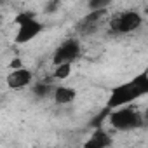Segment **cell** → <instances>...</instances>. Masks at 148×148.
Here are the masks:
<instances>
[{"mask_svg":"<svg viewBox=\"0 0 148 148\" xmlns=\"http://www.w3.org/2000/svg\"><path fill=\"white\" fill-rule=\"evenodd\" d=\"M77 98V91L70 86H56L52 91V99L56 105H70Z\"/></svg>","mask_w":148,"mask_h":148,"instance_id":"52a82bcc","label":"cell"},{"mask_svg":"<svg viewBox=\"0 0 148 148\" xmlns=\"http://www.w3.org/2000/svg\"><path fill=\"white\" fill-rule=\"evenodd\" d=\"M132 80H134V84L141 89L143 94L148 92V73H146V71H143V73H139V75H136Z\"/></svg>","mask_w":148,"mask_h":148,"instance_id":"7c38bea8","label":"cell"},{"mask_svg":"<svg viewBox=\"0 0 148 148\" xmlns=\"http://www.w3.org/2000/svg\"><path fill=\"white\" fill-rule=\"evenodd\" d=\"M42 32H44V25L37 18L28 19V21L18 25V32H16V37H14V42L19 44V45L21 44H28L33 38H37Z\"/></svg>","mask_w":148,"mask_h":148,"instance_id":"5b68a950","label":"cell"},{"mask_svg":"<svg viewBox=\"0 0 148 148\" xmlns=\"http://www.w3.org/2000/svg\"><path fill=\"white\" fill-rule=\"evenodd\" d=\"M113 4V0H87L89 11H99V9H108Z\"/></svg>","mask_w":148,"mask_h":148,"instance_id":"8fae6325","label":"cell"},{"mask_svg":"<svg viewBox=\"0 0 148 148\" xmlns=\"http://www.w3.org/2000/svg\"><path fill=\"white\" fill-rule=\"evenodd\" d=\"M52 75H54V79H58V80L68 79V77L71 75V63H59V64H56Z\"/></svg>","mask_w":148,"mask_h":148,"instance_id":"30bf717a","label":"cell"},{"mask_svg":"<svg viewBox=\"0 0 148 148\" xmlns=\"http://www.w3.org/2000/svg\"><path fill=\"white\" fill-rule=\"evenodd\" d=\"M141 96H145V94L134 84V80L125 82V84H120V86H117V87L112 89V92H110V96L106 99V108L108 110H113V108H119V106L132 105Z\"/></svg>","mask_w":148,"mask_h":148,"instance_id":"3957f363","label":"cell"},{"mask_svg":"<svg viewBox=\"0 0 148 148\" xmlns=\"http://www.w3.org/2000/svg\"><path fill=\"white\" fill-rule=\"evenodd\" d=\"M82 52V45L77 38H68L64 40L52 54V63L59 64V63H73Z\"/></svg>","mask_w":148,"mask_h":148,"instance_id":"277c9868","label":"cell"},{"mask_svg":"<svg viewBox=\"0 0 148 148\" xmlns=\"http://www.w3.org/2000/svg\"><path fill=\"white\" fill-rule=\"evenodd\" d=\"M54 87H56V86H52V84H49V82H38V84L33 87V94H35L38 99H44V98L52 96Z\"/></svg>","mask_w":148,"mask_h":148,"instance_id":"9c48e42d","label":"cell"},{"mask_svg":"<svg viewBox=\"0 0 148 148\" xmlns=\"http://www.w3.org/2000/svg\"><path fill=\"white\" fill-rule=\"evenodd\" d=\"M9 66H11L12 70H14V68H21V66H23V59H19V58H14V59L9 63Z\"/></svg>","mask_w":148,"mask_h":148,"instance_id":"9a60e30c","label":"cell"},{"mask_svg":"<svg viewBox=\"0 0 148 148\" xmlns=\"http://www.w3.org/2000/svg\"><path fill=\"white\" fill-rule=\"evenodd\" d=\"M2 2H4V0H0V4H2Z\"/></svg>","mask_w":148,"mask_h":148,"instance_id":"2e32d148","label":"cell"},{"mask_svg":"<svg viewBox=\"0 0 148 148\" xmlns=\"http://www.w3.org/2000/svg\"><path fill=\"white\" fill-rule=\"evenodd\" d=\"M143 25V16L136 11V9H129V11H122L119 14H115L108 26H110V32L115 33V35H127V33H132L136 30H139Z\"/></svg>","mask_w":148,"mask_h":148,"instance_id":"7a4b0ae2","label":"cell"},{"mask_svg":"<svg viewBox=\"0 0 148 148\" xmlns=\"http://www.w3.org/2000/svg\"><path fill=\"white\" fill-rule=\"evenodd\" d=\"M108 120H110L112 127L117 131H132V129L145 125L143 115L131 105L113 108L108 115Z\"/></svg>","mask_w":148,"mask_h":148,"instance_id":"6da1fadb","label":"cell"},{"mask_svg":"<svg viewBox=\"0 0 148 148\" xmlns=\"http://www.w3.org/2000/svg\"><path fill=\"white\" fill-rule=\"evenodd\" d=\"M33 18H35L33 12H21V14L16 16L14 23H16V25H21V23H25V21H28V19H33Z\"/></svg>","mask_w":148,"mask_h":148,"instance_id":"5bb4252c","label":"cell"},{"mask_svg":"<svg viewBox=\"0 0 148 148\" xmlns=\"http://www.w3.org/2000/svg\"><path fill=\"white\" fill-rule=\"evenodd\" d=\"M5 82H7V87H11V89H14V91H19V89L28 87V86L33 82V73H32V70H28V68H25V66L14 68L9 75H7Z\"/></svg>","mask_w":148,"mask_h":148,"instance_id":"8992f818","label":"cell"},{"mask_svg":"<svg viewBox=\"0 0 148 148\" xmlns=\"http://www.w3.org/2000/svg\"><path fill=\"white\" fill-rule=\"evenodd\" d=\"M110 145H112L110 136L105 131H101V129H98L94 134H91L89 141H86L87 148H105V146H110Z\"/></svg>","mask_w":148,"mask_h":148,"instance_id":"ba28073f","label":"cell"},{"mask_svg":"<svg viewBox=\"0 0 148 148\" xmlns=\"http://www.w3.org/2000/svg\"><path fill=\"white\" fill-rule=\"evenodd\" d=\"M59 7H61V0H49L44 5V12L45 14H54V12L59 11Z\"/></svg>","mask_w":148,"mask_h":148,"instance_id":"4fadbf2b","label":"cell"}]
</instances>
